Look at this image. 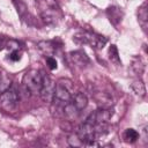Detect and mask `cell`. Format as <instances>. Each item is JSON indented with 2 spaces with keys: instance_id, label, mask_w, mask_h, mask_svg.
Here are the masks:
<instances>
[{
  "instance_id": "6da1fadb",
  "label": "cell",
  "mask_w": 148,
  "mask_h": 148,
  "mask_svg": "<svg viewBox=\"0 0 148 148\" xmlns=\"http://www.w3.org/2000/svg\"><path fill=\"white\" fill-rule=\"evenodd\" d=\"M37 9L43 22L47 25H56L62 17V12L57 0H37Z\"/></svg>"
},
{
  "instance_id": "7a4b0ae2",
  "label": "cell",
  "mask_w": 148,
  "mask_h": 148,
  "mask_svg": "<svg viewBox=\"0 0 148 148\" xmlns=\"http://www.w3.org/2000/svg\"><path fill=\"white\" fill-rule=\"evenodd\" d=\"M73 40L77 44H87L92 49L101 50L108 43V38L96 34V32H90V31H81L77 32L76 35L73 36Z\"/></svg>"
},
{
  "instance_id": "3957f363",
  "label": "cell",
  "mask_w": 148,
  "mask_h": 148,
  "mask_svg": "<svg viewBox=\"0 0 148 148\" xmlns=\"http://www.w3.org/2000/svg\"><path fill=\"white\" fill-rule=\"evenodd\" d=\"M43 79H44V73L42 71L30 69L23 75L22 84L28 92L34 95L36 94L39 95V91L43 84Z\"/></svg>"
},
{
  "instance_id": "277c9868",
  "label": "cell",
  "mask_w": 148,
  "mask_h": 148,
  "mask_svg": "<svg viewBox=\"0 0 148 148\" xmlns=\"http://www.w3.org/2000/svg\"><path fill=\"white\" fill-rule=\"evenodd\" d=\"M73 94H74V87H73L72 81L68 79H60L54 84L53 101L65 105L68 101H71Z\"/></svg>"
},
{
  "instance_id": "5b68a950",
  "label": "cell",
  "mask_w": 148,
  "mask_h": 148,
  "mask_svg": "<svg viewBox=\"0 0 148 148\" xmlns=\"http://www.w3.org/2000/svg\"><path fill=\"white\" fill-rule=\"evenodd\" d=\"M18 99L20 97L16 89L9 88L6 91L0 94V106L7 112H12L16 109L18 104Z\"/></svg>"
},
{
  "instance_id": "8992f818",
  "label": "cell",
  "mask_w": 148,
  "mask_h": 148,
  "mask_svg": "<svg viewBox=\"0 0 148 148\" xmlns=\"http://www.w3.org/2000/svg\"><path fill=\"white\" fill-rule=\"evenodd\" d=\"M113 114V111H112V108H108V109H103V108H99L98 110L91 112L88 118L86 119V123L95 126L97 124H104V123H108L111 117Z\"/></svg>"
},
{
  "instance_id": "52a82bcc",
  "label": "cell",
  "mask_w": 148,
  "mask_h": 148,
  "mask_svg": "<svg viewBox=\"0 0 148 148\" xmlns=\"http://www.w3.org/2000/svg\"><path fill=\"white\" fill-rule=\"evenodd\" d=\"M54 84L56 83H53L52 80L46 74H44L43 84H42V88H40V91H39V95H40L43 101H45V102H52L53 101V97H54Z\"/></svg>"
},
{
  "instance_id": "ba28073f",
  "label": "cell",
  "mask_w": 148,
  "mask_h": 148,
  "mask_svg": "<svg viewBox=\"0 0 148 148\" xmlns=\"http://www.w3.org/2000/svg\"><path fill=\"white\" fill-rule=\"evenodd\" d=\"M69 59L74 65H76L79 67H84L90 62L89 57L86 54V52H83L81 50L69 52Z\"/></svg>"
},
{
  "instance_id": "9c48e42d",
  "label": "cell",
  "mask_w": 148,
  "mask_h": 148,
  "mask_svg": "<svg viewBox=\"0 0 148 148\" xmlns=\"http://www.w3.org/2000/svg\"><path fill=\"white\" fill-rule=\"evenodd\" d=\"M94 99L96 101L97 105L99 108H103V109H108V108H111L113 105V98L110 94L105 92V91H98V92H95L94 94Z\"/></svg>"
},
{
  "instance_id": "30bf717a",
  "label": "cell",
  "mask_w": 148,
  "mask_h": 148,
  "mask_svg": "<svg viewBox=\"0 0 148 148\" xmlns=\"http://www.w3.org/2000/svg\"><path fill=\"white\" fill-rule=\"evenodd\" d=\"M37 47L45 57H52L56 53L58 46L56 40H40L38 42Z\"/></svg>"
},
{
  "instance_id": "8fae6325",
  "label": "cell",
  "mask_w": 148,
  "mask_h": 148,
  "mask_svg": "<svg viewBox=\"0 0 148 148\" xmlns=\"http://www.w3.org/2000/svg\"><path fill=\"white\" fill-rule=\"evenodd\" d=\"M106 15H108L110 22H111L113 25H118V24L121 22L123 16H124V14H123V12L120 10V8H118V7H116V6L109 7V8L106 9Z\"/></svg>"
},
{
  "instance_id": "7c38bea8",
  "label": "cell",
  "mask_w": 148,
  "mask_h": 148,
  "mask_svg": "<svg viewBox=\"0 0 148 148\" xmlns=\"http://www.w3.org/2000/svg\"><path fill=\"white\" fill-rule=\"evenodd\" d=\"M69 102L81 112L87 106L88 98H87V96L83 92H76V94H73V96H72V98H71Z\"/></svg>"
},
{
  "instance_id": "4fadbf2b",
  "label": "cell",
  "mask_w": 148,
  "mask_h": 148,
  "mask_svg": "<svg viewBox=\"0 0 148 148\" xmlns=\"http://www.w3.org/2000/svg\"><path fill=\"white\" fill-rule=\"evenodd\" d=\"M138 21L139 24L141 25V28L143 29V31H147V27H148V15H147V6L146 3H142L139 8H138Z\"/></svg>"
},
{
  "instance_id": "5bb4252c",
  "label": "cell",
  "mask_w": 148,
  "mask_h": 148,
  "mask_svg": "<svg viewBox=\"0 0 148 148\" xmlns=\"http://www.w3.org/2000/svg\"><path fill=\"white\" fill-rule=\"evenodd\" d=\"M131 67L134 71V73L138 74V75H141L145 72V62L142 61V59L140 57H134L133 58Z\"/></svg>"
},
{
  "instance_id": "9a60e30c",
  "label": "cell",
  "mask_w": 148,
  "mask_h": 148,
  "mask_svg": "<svg viewBox=\"0 0 148 148\" xmlns=\"http://www.w3.org/2000/svg\"><path fill=\"white\" fill-rule=\"evenodd\" d=\"M131 88L132 90L140 97H143L146 95V87H145V83L141 81V80H135L133 81V83L131 84Z\"/></svg>"
},
{
  "instance_id": "2e32d148",
  "label": "cell",
  "mask_w": 148,
  "mask_h": 148,
  "mask_svg": "<svg viewBox=\"0 0 148 148\" xmlns=\"http://www.w3.org/2000/svg\"><path fill=\"white\" fill-rule=\"evenodd\" d=\"M12 86V80L5 72H0V94L9 89Z\"/></svg>"
},
{
  "instance_id": "e0dca14e",
  "label": "cell",
  "mask_w": 148,
  "mask_h": 148,
  "mask_svg": "<svg viewBox=\"0 0 148 148\" xmlns=\"http://www.w3.org/2000/svg\"><path fill=\"white\" fill-rule=\"evenodd\" d=\"M139 133L135 131V130H133V128H127L125 132H124V134H123V138H124V140H125V142H128V143H133V142H135L138 139H139Z\"/></svg>"
},
{
  "instance_id": "ac0fdd59",
  "label": "cell",
  "mask_w": 148,
  "mask_h": 148,
  "mask_svg": "<svg viewBox=\"0 0 148 148\" xmlns=\"http://www.w3.org/2000/svg\"><path fill=\"white\" fill-rule=\"evenodd\" d=\"M13 2L15 5L16 10H17L18 15L21 16V18L24 20L25 16H27V14H28V7H27V5L22 0H13Z\"/></svg>"
},
{
  "instance_id": "d6986e66",
  "label": "cell",
  "mask_w": 148,
  "mask_h": 148,
  "mask_svg": "<svg viewBox=\"0 0 148 148\" xmlns=\"http://www.w3.org/2000/svg\"><path fill=\"white\" fill-rule=\"evenodd\" d=\"M109 58L110 60L116 64V65H121V61H120V58H119V53H118V49L116 45H111L110 49H109Z\"/></svg>"
},
{
  "instance_id": "ffe728a7",
  "label": "cell",
  "mask_w": 148,
  "mask_h": 148,
  "mask_svg": "<svg viewBox=\"0 0 148 148\" xmlns=\"http://www.w3.org/2000/svg\"><path fill=\"white\" fill-rule=\"evenodd\" d=\"M67 141H68V143H69L72 147H82V146H83V143L81 142V140L79 139V136L76 135V133H72V134L68 136Z\"/></svg>"
},
{
  "instance_id": "44dd1931",
  "label": "cell",
  "mask_w": 148,
  "mask_h": 148,
  "mask_svg": "<svg viewBox=\"0 0 148 148\" xmlns=\"http://www.w3.org/2000/svg\"><path fill=\"white\" fill-rule=\"evenodd\" d=\"M6 46H7L8 50H10V52H13V51H20V49H21L20 43L17 40H15V39L8 40V43L6 44Z\"/></svg>"
},
{
  "instance_id": "7402d4cb",
  "label": "cell",
  "mask_w": 148,
  "mask_h": 148,
  "mask_svg": "<svg viewBox=\"0 0 148 148\" xmlns=\"http://www.w3.org/2000/svg\"><path fill=\"white\" fill-rule=\"evenodd\" d=\"M46 65H47V67L50 68V69H56L57 68V66H58V64H57V60L53 58V57H46Z\"/></svg>"
},
{
  "instance_id": "603a6c76",
  "label": "cell",
  "mask_w": 148,
  "mask_h": 148,
  "mask_svg": "<svg viewBox=\"0 0 148 148\" xmlns=\"http://www.w3.org/2000/svg\"><path fill=\"white\" fill-rule=\"evenodd\" d=\"M9 59H10L12 61H18V60L21 59V53H20V51H13V52H10Z\"/></svg>"
},
{
  "instance_id": "cb8c5ba5",
  "label": "cell",
  "mask_w": 148,
  "mask_h": 148,
  "mask_svg": "<svg viewBox=\"0 0 148 148\" xmlns=\"http://www.w3.org/2000/svg\"><path fill=\"white\" fill-rule=\"evenodd\" d=\"M5 46H6L5 39H3V38H0V51H2V50L5 49Z\"/></svg>"
}]
</instances>
